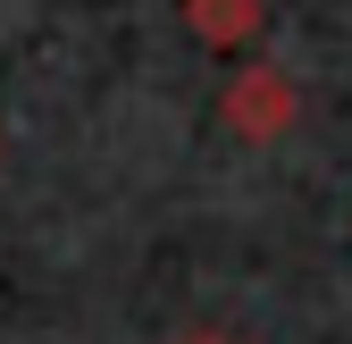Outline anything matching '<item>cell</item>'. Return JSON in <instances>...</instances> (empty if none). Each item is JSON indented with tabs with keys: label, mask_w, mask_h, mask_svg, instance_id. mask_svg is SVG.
<instances>
[{
	"label": "cell",
	"mask_w": 352,
	"mask_h": 344,
	"mask_svg": "<svg viewBox=\"0 0 352 344\" xmlns=\"http://www.w3.org/2000/svg\"><path fill=\"white\" fill-rule=\"evenodd\" d=\"M294 109H302V93H294L285 67H235L227 101H218L227 135H243V143H277L285 126H294Z\"/></svg>",
	"instance_id": "6da1fadb"
},
{
	"label": "cell",
	"mask_w": 352,
	"mask_h": 344,
	"mask_svg": "<svg viewBox=\"0 0 352 344\" xmlns=\"http://www.w3.org/2000/svg\"><path fill=\"white\" fill-rule=\"evenodd\" d=\"M260 0H185V25L201 34V42H218V51H227V42H252L260 34Z\"/></svg>",
	"instance_id": "7a4b0ae2"
}]
</instances>
